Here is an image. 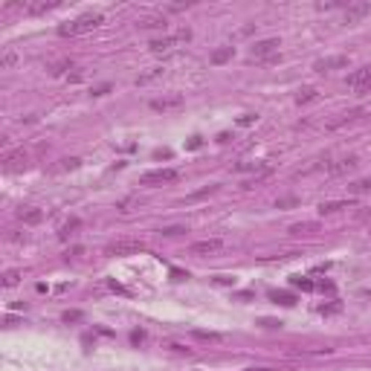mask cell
<instances>
[{
  "label": "cell",
  "mask_w": 371,
  "mask_h": 371,
  "mask_svg": "<svg viewBox=\"0 0 371 371\" xmlns=\"http://www.w3.org/2000/svg\"><path fill=\"white\" fill-rule=\"evenodd\" d=\"M102 15L99 12H87V15H79L76 20H67V23H61L58 27V35L61 38H72V35H84V32H93V29L102 23Z\"/></svg>",
  "instance_id": "1"
},
{
  "label": "cell",
  "mask_w": 371,
  "mask_h": 371,
  "mask_svg": "<svg viewBox=\"0 0 371 371\" xmlns=\"http://www.w3.org/2000/svg\"><path fill=\"white\" fill-rule=\"evenodd\" d=\"M136 253H145V241H139V238H119V241L105 246V255H136Z\"/></svg>",
  "instance_id": "2"
},
{
  "label": "cell",
  "mask_w": 371,
  "mask_h": 371,
  "mask_svg": "<svg viewBox=\"0 0 371 371\" xmlns=\"http://www.w3.org/2000/svg\"><path fill=\"white\" fill-rule=\"evenodd\" d=\"M279 46H281L279 38H264L250 50V58L253 61H273V58H279Z\"/></svg>",
  "instance_id": "3"
},
{
  "label": "cell",
  "mask_w": 371,
  "mask_h": 371,
  "mask_svg": "<svg viewBox=\"0 0 371 371\" xmlns=\"http://www.w3.org/2000/svg\"><path fill=\"white\" fill-rule=\"evenodd\" d=\"M177 180H180L177 168H157V171H145L139 177L142 186H165V183H177Z\"/></svg>",
  "instance_id": "4"
},
{
  "label": "cell",
  "mask_w": 371,
  "mask_h": 371,
  "mask_svg": "<svg viewBox=\"0 0 371 371\" xmlns=\"http://www.w3.org/2000/svg\"><path fill=\"white\" fill-rule=\"evenodd\" d=\"M348 87L354 93H371V64L368 67H360L348 76Z\"/></svg>",
  "instance_id": "5"
},
{
  "label": "cell",
  "mask_w": 371,
  "mask_h": 371,
  "mask_svg": "<svg viewBox=\"0 0 371 371\" xmlns=\"http://www.w3.org/2000/svg\"><path fill=\"white\" fill-rule=\"evenodd\" d=\"M186 105L183 93H171V96H163V99H151V110L157 113H168V110H180Z\"/></svg>",
  "instance_id": "6"
},
{
  "label": "cell",
  "mask_w": 371,
  "mask_h": 371,
  "mask_svg": "<svg viewBox=\"0 0 371 371\" xmlns=\"http://www.w3.org/2000/svg\"><path fill=\"white\" fill-rule=\"evenodd\" d=\"M224 250V241L220 238H206V241H194L189 246L191 255H212V253H220Z\"/></svg>",
  "instance_id": "7"
},
{
  "label": "cell",
  "mask_w": 371,
  "mask_h": 371,
  "mask_svg": "<svg viewBox=\"0 0 371 371\" xmlns=\"http://www.w3.org/2000/svg\"><path fill=\"white\" fill-rule=\"evenodd\" d=\"M342 67H348V55H334V58H319V61L313 64V70H319V72L342 70Z\"/></svg>",
  "instance_id": "8"
},
{
  "label": "cell",
  "mask_w": 371,
  "mask_h": 371,
  "mask_svg": "<svg viewBox=\"0 0 371 371\" xmlns=\"http://www.w3.org/2000/svg\"><path fill=\"white\" fill-rule=\"evenodd\" d=\"M23 165H27L23 148H20V151H6V154H3V168H6V171H18V168H23Z\"/></svg>",
  "instance_id": "9"
},
{
  "label": "cell",
  "mask_w": 371,
  "mask_h": 371,
  "mask_svg": "<svg viewBox=\"0 0 371 371\" xmlns=\"http://www.w3.org/2000/svg\"><path fill=\"white\" fill-rule=\"evenodd\" d=\"M368 3H348V6H345V20H348V23H357V20L362 18V15H368Z\"/></svg>",
  "instance_id": "10"
},
{
  "label": "cell",
  "mask_w": 371,
  "mask_h": 371,
  "mask_svg": "<svg viewBox=\"0 0 371 371\" xmlns=\"http://www.w3.org/2000/svg\"><path fill=\"white\" fill-rule=\"evenodd\" d=\"M58 6V0H35V3H27V15H44V12L55 9Z\"/></svg>",
  "instance_id": "11"
},
{
  "label": "cell",
  "mask_w": 371,
  "mask_h": 371,
  "mask_svg": "<svg viewBox=\"0 0 371 371\" xmlns=\"http://www.w3.org/2000/svg\"><path fill=\"white\" fill-rule=\"evenodd\" d=\"M18 217L23 220V224H29V227H35V224L44 220V212H41V209H20Z\"/></svg>",
  "instance_id": "12"
},
{
  "label": "cell",
  "mask_w": 371,
  "mask_h": 371,
  "mask_svg": "<svg viewBox=\"0 0 371 371\" xmlns=\"http://www.w3.org/2000/svg\"><path fill=\"white\" fill-rule=\"evenodd\" d=\"M354 200H328V203H322L319 206V212L322 215H331V212H339V209H351Z\"/></svg>",
  "instance_id": "13"
},
{
  "label": "cell",
  "mask_w": 371,
  "mask_h": 371,
  "mask_svg": "<svg viewBox=\"0 0 371 371\" xmlns=\"http://www.w3.org/2000/svg\"><path fill=\"white\" fill-rule=\"evenodd\" d=\"M229 58H232V46H217L209 61H212V64H227Z\"/></svg>",
  "instance_id": "14"
},
{
  "label": "cell",
  "mask_w": 371,
  "mask_h": 371,
  "mask_svg": "<svg viewBox=\"0 0 371 371\" xmlns=\"http://www.w3.org/2000/svg\"><path fill=\"white\" fill-rule=\"evenodd\" d=\"M357 157H345V160H339V165H334V168H331V171L334 174H345V171H354V168H357Z\"/></svg>",
  "instance_id": "15"
},
{
  "label": "cell",
  "mask_w": 371,
  "mask_h": 371,
  "mask_svg": "<svg viewBox=\"0 0 371 371\" xmlns=\"http://www.w3.org/2000/svg\"><path fill=\"white\" fill-rule=\"evenodd\" d=\"M72 67H76V64H72L70 58H61V61H53V64H50V67H46V70L53 72V76H61V72L72 70Z\"/></svg>",
  "instance_id": "16"
},
{
  "label": "cell",
  "mask_w": 371,
  "mask_h": 371,
  "mask_svg": "<svg viewBox=\"0 0 371 371\" xmlns=\"http://www.w3.org/2000/svg\"><path fill=\"white\" fill-rule=\"evenodd\" d=\"M319 224H293L290 227V235H308V232H316Z\"/></svg>",
  "instance_id": "17"
},
{
  "label": "cell",
  "mask_w": 371,
  "mask_h": 371,
  "mask_svg": "<svg viewBox=\"0 0 371 371\" xmlns=\"http://www.w3.org/2000/svg\"><path fill=\"white\" fill-rule=\"evenodd\" d=\"M82 227V220H79V217H70V220H67V224H64L61 227V232H58V238H70L72 232H76V229Z\"/></svg>",
  "instance_id": "18"
},
{
  "label": "cell",
  "mask_w": 371,
  "mask_h": 371,
  "mask_svg": "<svg viewBox=\"0 0 371 371\" xmlns=\"http://www.w3.org/2000/svg\"><path fill=\"white\" fill-rule=\"evenodd\" d=\"M313 99H316V90H313V87H302L299 96H296V102H299V105H305V102H313Z\"/></svg>",
  "instance_id": "19"
},
{
  "label": "cell",
  "mask_w": 371,
  "mask_h": 371,
  "mask_svg": "<svg viewBox=\"0 0 371 371\" xmlns=\"http://www.w3.org/2000/svg\"><path fill=\"white\" fill-rule=\"evenodd\" d=\"M273 302H276V305H284V308H290V305H296V299H293L290 293H273Z\"/></svg>",
  "instance_id": "20"
},
{
  "label": "cell",
  "mask_w": 371,
  "mask_h": 371,
  "mask_svg": "<svg viewBox=\"0 0 371 371\" xmlns=\"http://www.w3.org/2000/svg\"><path fill=\"white\" fill-rule=\"evenodd\" d=\"M18 281H20V273L18 270H6V273H3V284H6V287H15Z\"/></svg>",
  "instance_id": "21"
},
{
  "label": "cell",
  "mask_w": 371,
  "mask_h": 371,
  "mask_svg": "<svg viewBox=\"0 0 371 371\" xmlns=\"http://www.w3.org/2000/svg\"><path fill=\"white\" fill-rule=\"evenodd\" d=\"M139 27H142V29H165V20H160V18H148V20H142Z\"/></svg>",
  "instance_id": "22"
},
{
  "label": "cell",
  "mask_w": 371,
  "mask_h": 371,
  "mask_svg": "<svg viewBox=\"0 0 371 371\" xmlns=\"http://www.w3.org/2000/svg\"><path fill=\"white\" fill-rule=\"evenodd\" d=\"M79 165H82V160H76V157H70V160H61V165H58V168H61V171H67V168H79Z\"/></svg>",
  "instance_id": "23"
},
{
  "label": "cell",
  "mask_w": 371,
  "mask_h": 371,
  "mask_svg": "<svg viewBox=\"0 0 371 371\" xmlns=\"http://www.w3.org/2000/svg\"><path fill=\"white\" fill-rule=\"evenodd\" d=\"M183 232H186V227H165V229H163V235H165V238H174V235H183Z\"/></svg>",
  "instance_id": "24"
},
{
  "label": "cell",
  "mask_w": 371,
  "mask_h": 371,
  "mask_svg": "<svg viewBox=\"0 0 371 371\" xmlns=\"http://www.w3.org/2000/svg\"><path fill=\"white\" fill-rule=\"evenodd\" d=\"M293 284H296V287H302V290H313V281H310V279H302V276H299V279H293Z\"/></svg>",
  "instance_id": "25"
},
{
  "label": "cell",
  "mask_w": 371,
  "mask_h": 371,
  "mask_svg": "<svg viewBox=\"0 0 371 371\" xmlns=\"http://www.w3.org/2000/svg\"><path fill=\"white\" fill-rule=\"evenodd\" d=\"M351 189H354V191H371V180H360V183H354Z\"/></svg>",
  "instance_id": "26"
},
{
  "label": "cell",
  "mask_w": 371,
  "mask_h": 371,
  "mask_svg": "<svg viewBox=\"0 0 371 371\" xmlns=\"http://www.w3.org/2000/svg\"><path fill=\"white\" fill-rule=\"evenodd\" d=\"M79 319H82L79 310H67V313H64V322H79Z\"/></svg>",
  "instance_id": "27"
},
{
  "label": "cell",
  "mask_w": 371,
  "mask_h": 371,
  "mask_svg": "<svg viewBox=\"0 0 371 371\" xmlns=\"http://www.w3.org/2000/svg\"><path fill=\"white\" fill-rule=\"evenodd\" d=\"M238 122H241V125H253V122H255V113H244Z\"/></svg>",
  "instance_id": "28"
},
{
  "label": "cell",
  "mask_w": 371,
  "mask_h": 371,
  "mask_svg": "<svg viewBox=\"0 0 371 371\" xmlns=\"http://www.w3.org/2000/svg\"><path fill=\"white\" fill-rule=\"evenodd\" d=\"M15 64V53H6L3 55V67H12Z\"/></svg>",
  "instance_id": "29"
},
{
  "label": "cell",
  "mask_w": 371,
  "mask_h": 371,
  "mask_svg": "<svg viewBox=\"0 0 371 371\" xmlns=\"http://www.w3.org/2000/svg\"><path fill=\"white\" fill-rule=\"evenodd\" d=\"M217 284H232V281H235V279H229V276H217Z\"/></svg>",
  "instance_id": "30"
},
{
  "label": "cell",
  "mask_w": 371,
  "mask_h": 371,
  "mask_svg": "<svg viewBox=\"0 0 371 371\" xmlns=\"http://www.w3.org/2000/svg\"><path fill=\"white\" fill-rule=\"evenodd\" d=\"M336 310H339V305H328V308L322 305V313H336Z\"/></svg>",
  "instance_id": "31"
},
{
  "label": "cell",
  "mask_w": 371,
  "mask_h": 371,
  "mask_svg": "<svg viewBox=\"0 0 371 371\" xmlns=\"http://www.w3.org/2000/svg\"><path fill=\"white\" fill-rule=\"evenodd\" d=\"M108 90H110L108 84H102V87H96V90H93V96H102V93H108Z\"/></svg>",
  "instance_id": "32"
},
{
  "label": "cell",
  "mask_w": 371,
  "mask_h": 371,
  "mask_svg": "<svg viewBox=\"0 0 371 371\" xmlns=\"http://www.w3.org/2000/svg\"><path fill=\"white\" fill-rule=\"evenodd\" d=\"M246 371H270V368H246Z\"/></svg>",
  "instance_id": "33"
}]
</instances>
